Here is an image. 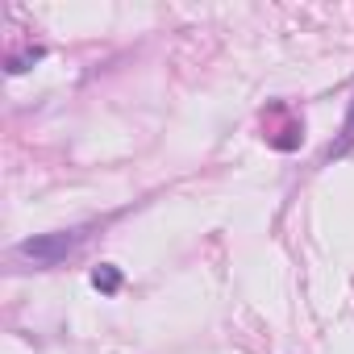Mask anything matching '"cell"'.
I'll list each match as a JSON object with an SVG mask.
<instances>
[{
	"label": "cell",
	"instance_id": "obj_2",
	"mask_svg": "<svg viewBox=\"0 0 354 354\" xmlns=\"http://www.w3.org/2000/svg\"><path fill=\"white\" fill-rule=\"evenodd\" d=\"M92 283H96L100 292L113 296V292L121 288V275H117V267H96V271H92Z\"/></svg>",
	"mask_w": 354,
	"mask_h": 354
},
{
	"label": "cell",
	"instance_id": "obj_1",
	"mask_svg": "<svg viewBox=\"0 0 354 354\" xmlns=\"http://www.w3.org/2000/svg\"><path fill=\"white\" fill-rule=\"evenodd\" d=\"M71 246H75V238H71V234H59V238H34V242H21V254H26V259H38V263H55V259H63Z\"/></svg>",
	"mask_w": 354,
	"mask_h": 354
}]
</instances>
